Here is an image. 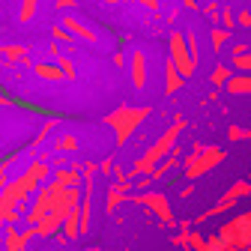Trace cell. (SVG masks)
<instances>
[{"instance_id":"e575fe53","label":"cell","mask_w":251,"mask_h":251,"mask_svg":"<svg viewBox=\"0 0 251 251\" xmlns=\"http://www.w3.org/2000/svg\"><path fill=\"white\" fill-rule=\"evenodd\" d=\"M138 3H141V6H147V9H152V12L159 9V0H138Z\"/></svg>"},{"instance_id":"f35d334b","label":"cell","mask_w":251,"mask_h":251,"mask_svg":"<svg viewBox=\"0 0 251 251\" xmlns=\"http://www.w3.org/2000/svg\"><path fill=\"white\" fill-rule=\"evenodd\" d=\"M102 3H108V6H120V0H102Z\"/></svg>"},{"instance_id":"d6a6232c","label":"cell","mask_w":251,"mask_h":251,"mask_svg":"<svg viewBox=\"0 0 251 251\" xmlns=\"http://www.w3.org/2000/svg\"><path fill=\"white\" fill-rule=\"evenodd\" d=\"M236 24H242V27H248V30H251V12H248V9H245V12H239V15H236Z\"/></svg>"},{"instance_id":"ab89813d","label":"cell","mask_w":251,"mask_h":251,"mask_svg":"<svg viewBox=\"0 0 251 251\" xmlns=\"http://www.w3.org/2000/svg\"><path fill=\"white\" fill-rule=\"evenodd\" d=\"M87 251H102V248H99V245H90V248H87Z\"/></svg>"},{"instance_id":"ffe728a7","label":"cell","mask_w":251,"mask_h":251,"mask_svg":"<svg viewBox=\"0 0 251 251\" xmlns=\"http://www.w3.org/2000/svg\"><path fill=\"white\" fill-rule=\"evenodd\" d=\"M63 150H78L75 135H60V138L51 141V152H63Z\"/></svg>"},{"instance_id":"d6986e66","label":"cell","mask_w":251,"mask_h":251,"mask_svg":"<svg viewBox=\"0 0 251 251\" xmlns=\"http://www.w3.org/2000/svg\"><path fill=\"white\" fill-rule=\"evenodd\" d=\"M209 42H212V51H215V54H222V48L230 42V33H227V30H222V27H212Z\"/></svg>"},{"instance_id":"52a82bcc","label":"cell","mask_w":251,"mask_h":251,"mask_svg":"<svg viewBox=\"0 0 251 251\" xmlns=\"http://www.w3.org/2000/svg\"><path fill=\"white\" fill-rule=\"evenodd\" d=\"M60 192H66V188H60L54 179L51 182H45V185H39L36 188V201H33V206L27 209V215H24V222L30 225V227H36L39 222H42V215L51 209V203L60 198Z\"/></svg>"},{"instance_id":"30bf717a","label":"cell","mask_w":251,"mask_h":251,"mask_svg":"<svg viewBox=\"0 0 251 251\" xmlns=\"http://www.w3.org/2000/svg\"><path fill=\"white\" fill-rule=\"evenodd\" d=\"M0 233H3V239H0V251H24V248H27V239L21 236V230H18L15 225L3 227Z\"/></svg>"},{"instance_id":"4fadbf2b","label":"cell","mask_w":251,"mask_h":251,"mask_svg":"<svg viewBox=\"0 0 251 251\" xmlns=\"http://www.w3.org/2000/svg\"><path fill=\"white\" fill-rule=\"evenodd\" d=\"M126 201H129V192H123V188H117V185H108V192H105V212L114 215L120 209V203H126Z\"/></svg>"},{"instance_id":"e0dca14e","label":"cell","mask_w":251,"mask_h":251,"mask_svg":"<svg viewBox=\"0 0 251 251\" xmlns=\"http://www.w3.org/2000/svg\"><path fill=\"white\" fill-rule=\"evenodd\" d=\"M33 75L42 78V81H63L60 69L57 66H48V63H33Z\"/></svg>"},{"instance_id":"603a6c76","label":"cell","mask_w":251,"mask_h":251,"mask_svg":"<svg viewBox=\"0 0 251 251\" xmlns=\"http://www.w3.org/2000/svg\"><path fill=\"white\" fill-rule=\"evenodd\" d=\"M230 66L239 69L242 75H251V51H245V54H239V57H230Z\"/></svg>"},{"instance_id":"74e56055","label":"cell","mask_w":251,"mask_h":251,"mask_svg":"<svg viewBox=\"0 0 251 251\" xmlns=\"http://www.w3.org/2000/svg\"><path fill=\"white\" fill-rule=\"evenodd\" d=\"M114 63H117V66H123V63H126V57H123L120 51H114Z\"/></svg>"},{"instance_id":"7402d4cb","label":"cell","mask_w":251,"mask_h":251,"mask_svg":"<svg viewBox=\"0 0 251 251\" xmlns=\"http://www.w3.org/2000/svg\"><path fill=\"white\" fill-rule=\"evenodd\" d=\"M203 245H206V236H201L198 230H188L185 233V248L188 251H203Z\"/></svg>"},{"instance_id":"5bb4252c","label":"cell","mask_w":251,"mask_h":251,"mask_svg":"<svg viewBox=\"0 0 251 251\" xmlns=\"http://www.w3.org/2000/svg\"><path fill=\"white\" fill-rule=\"evenodd\" d=\"M60 230H63V239H81V225H78V206L63 218V225H60Z\"/></svg>"},{"instance_id":"83f0119b","label":"cell","mask_w":251,"mask_h":251,"mask_svg":"<svg viewBox=\"0 0 251 251\" xmlns=\"http://www.w3.org/2000/svg\"><path fill=\"white\" fill-rule=\"evenodd\" d=\"M227 138H230V141H248V138H251V129H245V126H230V129H227Z\"/></svg>"},{"instance_id":"4dcf8cb0","label":"cell","mask_w":251,"mask_h":251,"mask_svg":"<svg viewBox=\"0 0 251 251\" xmlns=\"http://www.w3.org/2000/svg\"><path fill=\"white\" fill-rule=\"evenodd\" d=\"M245 51H248V42H233L227 54H230V57H239V54H245Z\"/></svg>"},{"instance_id":"ac0fdd59","label":"cell","mask_w":251,"mask_h":251,"mask_svg":"<svg viewBox=\"0 0 251 251\" xmlns=\"http://www.w3.org/2000/svg\"><path fill=\"white\" fill-rule=\"evenodd\" d=\"M230 78H233V69H230V66H225V63H218V66L212 69V75H209V81H212L215 87H225Z\"/></svg>"},{"instance_id":"b9f144b4","label":"cell","mask_w":251,"mask_h":251,"mask_svg":"<svg viewBox=\"0 0 251 251\" xmlns=\"http://www.w3.org/2000/svg\"><path fill=\"white\" fill-rule=\"evenodd\" d=\"M248 185H251V174H248Z\"/></svg>"},{"instance_id":"60d3db41","label":"cell","mask_w":251,"mask_h":251,"mask_svg":"<svg viewBox=\"0 0 251 251\" xmlns=\"http://www.w3.org/2000/svg\"><path fill=\"white\" fill-rule=\"evenodd\" d=\"M0 105H9V102H6V96H0Z\"/></svg>"},{"instance_id":"2e32d148","label":"cell","mask_w":251,"mask_h":251,"mask_svg":"<svg viewBox=\"0 0 251 251\" xmlns=\"http://www.w3.org/2000/svg\"><path fill=\"white\" fill-rule=\"evenodd\" d=\"M227 93H236V96H242V93H248L251 96V75H233L227 84H225Z\"/></svg>"},{"instance_id":"484cf974","label":"cell","mask_w":251,"mask_h":251,"mask_svg":"<svg viewBox=\"0 0 251 251\" xmlns=\"http://www.w3.org/2000/svg\"><path fill=\"white\" fill-rule=\"evenodd\" d=\"M218 24H222V30H227V33H233V27H236V18H233L230 6H225V9H218Z\"/></svg>"},{"instance_id":"6da1fadb","label":"cell","mask_w":251,"mask_h":251,"mask_svg":"<svg viewBox=\"0 0 251 251\" xmlns=\"http://www.w3.org/2000/svg\"><path fill=\"white\" fill-rule=\"evenodd\" d=\"M182 129H185V117H176V120L168 126V132H165L162 138H155V141H152L141 155H138L135 168L126 174V176H129V179H132V176H147V174H150V171H152V168L159 165L165 155L176 147V138H179V132H182Z\"/></svg>"},{"instance_id":"7bdbcfd3","label":"cell","mask_w":251,"mask_h":251,"mask_svg":"<svg viewBox=\"0 0 251 251\" xmlns=\"http://www.w3.org/2000/svg\"><path fill=\"white\" fill-rule=\"evenodd\" d=\"M126 251H132V248H126Z\"/></svg>"},{"instance_id":"9c48e42d","label":"cell","mask_w":251,"mask_h":251,"mask_svg":"<svg viewBox=\"0 0 251 251\" xmlns=\"http://www.w3.org/2000/svg\"><path fill=\"white\" fill-rule=\"evenodd\" d=\"M129 72H132V87L135 90H144V84H147V54L144 51H132V57H129Z\"/></svg>"},{"instance_id":"ba28073f","label":"cell","mask_w":251,"mask_h":251,"mask_svg":"<svg viewBox=\"0 0 251 251\" xmlns=\"http://www.w3.org/2000/svg\"><path fill=\"white\" fill-rule=\"evenodd\" d=\"M171 63H174V69L182 75V78H192L195 75V63L192 57H188V48H185V36L179 33V30H174L171 33Z\"/></svg>"},{"instance_id":"4316f807","label":"cell","mask_w":251,"mask_h":251,"mask_svg":"<svg viewBox=\"0 0 251 251\" xmlns=\"http://www.w3.org/2000/svg\"><path fill=\"white\" fill-rule=\"evenodd\" d=\"M203 251H233L225 239H218V236H206V245H203Z\"/></svg>"},{"instance_id":"9a60e30c","label":"cell","mask_w":251,"mask_h":251,"mask_svg":"<svg viewBox=\"0 0 251 251\" xmlns=\"http://www.w3.org/2000/svg\"><path fill=\"white\" fill-rule=\"evenodd\" d=\"M182 84H185V78L174 69V63L168 60V63H165V93H168V96H174V93H176Z\"/></svg>"},{"instance_id":"f546056e","label":"cell","mask_w":251,"mask_h":251,"mask_svg":"<svg viewBox=\"0 0 251 251\" xmlns=\"http://www.w3.org/2000/svg\"><path fill=\"white\" fill-rule=\"evenodd\" d=\"M96 171H99L102 176H108V174H114V159H111V155H108V159H102V162L96 165Z\"/></svg>"},{"instance_id":"3957f363","label":"cell","mask_w":251,"mask_h":251,"mask_svg":"<svg viewBox=\"0 0 251 251\" xmlns=\"http://www.w3.org/2000/svg\"><path fill=\"white\" fill-rule=\"evenodd\" d=\"M225 159H227V152L222 147H201L198 144L192 152L185 155V159H179V168H182V176L185 179H201L209 171H215Z\"/></svg>"},{"instance_id":"f1b7e54d","label":"cell","mask_w":251,"mask_h":251,"mask_svg":"<svg viewBox=\"0 0 251 251\" xmlns=\"http://www.w3.org/2000/svg\"><path fill=\"white\" fill-rule=\"evenodd\" d=\"M51 129H54V120H48V123L42 126V129H39V135H36L33 141H30V150H36V147H39V144H42V141H45V138L51 135Z\"/></svg>"},{"instance_id":"8992f818","label":"cell","mask_w":251,"mask_h":251,"mask_svg":"<svg viewBox=\"0 0 251 251\" xmlns=\"http://www.w3.org/2000/svg\"><path fill=\"white\" fill-rule=\"evenodd\" d=\"M242 198H251V185H248V179H236L230 188H227V192L222 195V201H218L212 209H206V212H201L198 218H195V222L192 225H203L206 222V218H215V215H222V212H227V209H233Z\"/></svg>"},{"instance_id":"7c38bea8","label":"cell","mask_w":251,"mask_h":251,"mask_svg":"<svg viewBox=\"0 0 251 251\" xmlns=\"http://www.w3.org/2000/svg\"><path fill=\"white\" fill-rule=\"evenodd\" d=\"M63 30H72V33L81 36L84 42H96V39H99L96 30H93L90 24H84V21H78L75 15H66V18H63Z\"/></svg>"},{"instance_id":"cb8c5ba5","label":"cell","mask_w":251,"mask_h":251,"mask_svg":"<svg viewBox=\"0 0 251 251\" xmlns=\"http://www.w3.org/2000/svg\"><path fill=\"white\" fill-rule=\"evenodd\" d=\"M0 57H6L9 63H15V60L27 57V48L24 45H6V48H0Z\"/></svg>"},{"instance_id":"836d02e7","label":"cell","mask_w":251,"mask_h":251,"mask_svg":"<svg viewBox=\"0 0 251 251\" xmlns=\"http://www.w3.org/2000/svg\"><path fill=\"white\" fill-rule=\"evenodd\" d=\"M54 6H57V9H78L75 0H54Z\"/></svg>"},{"instance_id":"44dd1931","label":"cell","mask_w":251,"mask_h":251,"mask_svg":"<svg viewBox=\"0 0 251 251\" xmlns=\"http://www.w3.org/2000/svg\"><path fill=\"white\" fill-rule=\"evenodd\" d=\"M39 12V0H21V12H18V18L27 24V21H33V15Z\"/></svg>"},{"instance_id":"1f68e13d","label":"cell","mask_w":251,"mask_h":251,"mask_svg":"<svg viewBox=\"0 0 251 251\" xmlns=\"http://www.w3.org/2000/svg\"><path fill=\"white\" fill-rule=\"evenodd\" d=\"M51 36H54V39H60V42H72V36H69L63 27H54V30H51Z\"/></svg>"},{"instance_id":"d4e9b609","label":"cell","mask_w":251,"mask_h":251,"mask_svg":"<svg viewBox=\"0 0 251 251\" xmlns=\"http://www.w3.org/2000/svg\"><path fill=\"white\" fill-rule=\"evenodd\" d=\"M57 57V69H60V75L63 78H75V63L69 60V57H63V54H54Z\"/></svg>"},{"instance_id":"5b68a950","label":"cell","mask_w":251,"mask_h":251,"mask_svg":"<svg viewBox=\"0 0 251 251\" xmlns=\"http://www.w3.org/2000/svg\"><path fill=\"white\" fill-rule=\"evenodd\" d=\"M132 203L150 209V212L162 222V227H168V230L176 227V218H174V212H171V201H168V195H162V192H138V195L132 198Z\"/></svg>"},{"instance_id":"277c9868","label":"cell","mask_w":251,"mask_h":251,"mask_svg":"<svg viewBox=\"0 0 251 251\" xmlns=\"http://www.w3.org/2000/svg\"><path fill=\"white\" fill-rule=\"evenodd\" d=\"M215 236H218V239H225L233 251H245V248L251 245V209L233 215L230 222H225L222 227L215 230Z\"/></svg>"},{"instance_id":"d590c367","label":"cell","mask_w":251,"mask_h":251,"mask_svg":"<svg viewBox=\"0 0 251 251\" xmlns=\"http://www.w3.org/2000/svg\"><path fill=\"white\" fill-rule=\"evenodd\" d=\"M195 195V185H185V188H179V198H192Z\"/></svg>"},{"instance_id":"8fae6325","label":"cell","mask_w":251,"mask_h":251,"mask_svg":"<svg viewBox=\"0 0 251 251\" xmlns=\"http://www.w3.org/2000/svg\"><path fill=\"white\" fill-rule=\"evenodd\" d=\"M176 152H179V150L174 147V150H171V152H168L165 159H162L159 165H155V168H152V171H150L147 176H150V179L155 182V179H165V176H168L171 171H176V168H179V155H176Z\"/></svg>"},{"instance_id":"8d00e7d4","label":"cell","mask_w":251,"mask_h":251,"mask_svg":"<svg viewBox=\"0 0 251 251\" xmlns=\"http://www.w3.org/2000/svg\"><path fill=\"white\" fill-rule=\"evenodd\" d=\"M182 6H185V9H201V6H198V0H182Z\"/></svg>"},{"instance_id":"7a4b0ae2","label":"cell","mask_w":251,"mask_h":251,"mask_svg":"<svg viewBox=\"0 0 251 251\" xmlns=\"http://www.w3.org/2000/svg\"><path fill=\"white\" fill-rule=\"evenodd\" d=\"M152 114V105H120L117 111L105 114V126L114 129V138H117V147H126L129 138L141 129V123Z\"/></svg>"}]
</instances>
